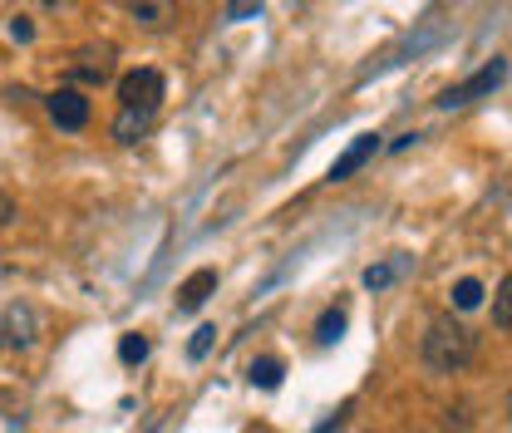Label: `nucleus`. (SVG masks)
<instances>
[{
    "mask_svg": "<svg viewBox=\"0 0 512 433\" xmlns=\"http://www.w3.org/2000/svg\"><path fill=\"white\" fill-rule=\"evenodd\" d=\"M128 10L138 25H163V15H168V5H128Z\"/></svg>",
    "mask_w": 512,
    "mask_h": 433,
    "instance_id": "nucleus-17",
    "label": "nucleus"
},
{
    "mask_svg": "<svg viewBox=\"0 0 512 433\" xmlns=\"http://www.w3.org/2000/svg\"><path fill=\"white\" fill-rule=\"evenodd\" d=\"M419 355H424V365H429V370L453 374V370H463V365L478 355V335H473L463 320H453V315H434V320H429V330H424Z\"/></svg>",
    "mask_w": 512,
    "mask_h": 433,
    "instance_id": "nucleus-1",
    "label": "nucleus"
},
{
    "mask_svg": "<svg viewBox=\"0 0 512 433\" xmlns=\"http://www.w3.org/2000/svg\"><path fill=\"white\" fill-rule=\"evenodd\" d=\"M10 217H15V197H10V192H5V187H0V227H5V222H10Z\"/></svg>",
    "mask_w": 512,
    "mask_h": 433,
    "instance_id": "nucleus-19",
    "label": "nucleus"
},
{
    "mask_svg": "<svg viewBox=\"0 0 512 433\" xmlns=\"http://www.w3.org/2000/svg\"><path fill=\"white\" fill-rule=\"evenodd\" d=\"M508 419H512V394H508Z\"/></svg>",
    "mask_w": 512,
    "mask_h": 433,
    "instance_id": "nucleus-22",
    "label": "nucleus"
},
{
    "mask_svg": "<svg viewBox=\"0 0 512 433\" xmlns=\"http://www.w3.org/2000/svg\"><path fill=\"white\" fill-rule=\"evenodd\" d=\"M493 325H498V330H512V271L503 276V286L493 291Z\"/></svg>",
    "mask_w": 512,
    "mask_h": 433,
    "instance_id": "nucleus-12",
    "label": "nucleus"
},
{
    "mask_svg": "<svg viewBox=\"0 0 512 433\" xmlns=\"http://www.w3.org/2000/svg\"><path fill=\"white\" fill-rule=\"evenodd\" d=\"M212 291H217V271H212V266L192 271L188 281L178 286V310H183V315H192V310H202V306H207V296H212Z\"/></svg>",
    "mask_w": 512,
    "mask_h": 433,
    "instance_id": "nucleus-8",
    "label": "nucleus"
},
{
    "mask_svg": "<svg viewBox=\"0 0 512 433\" xmlns=\"http://www.w3.org/2000/svg\"><path fill=\"white\" fill-rule=\"evenodd\" d=\"M345 320H350V310L345 306H330L325 315H320V325H316V340L320 345H335L340 335H345Z\"/></svg>",
    "mask_w": 512,
    "mask_h": 433,
    "instance_id": "nucleus-11",
    "label": "nucleus"
},
{
    "mask_svg": "<svg viewBox=\"0 0 512 433\" xmlns=\"http://www.w3.org/2000/svg\"><path fill=\"white\" fill-rule=\"evenodd\" d=\"M163 94H168V79L158 69H133L119 79V109H133V114H158Z\"/></svg>",
    "mask_w": 512,
    "mask_h": 433,
    "instance_id": "nucleus-2",
    "label": "nucleus"
},
{
    "mask_svg": "<svg viewBox=\"0 0 512 433\" xmlns=\"http://www.w3.org/2000/svg\"><path fill=\"white\" fill-rule=\"evenodd\" d=\"M404 271H409V256L380 261V266H370V271H365V286H370V291H384V286H389L394 276H404Z\"/></svg>",
    "mask_w": 512,
    "mask_h": 433,
    "instance_id": "nucleus-10",
    "label": "nucleus"
},
{
    "mask_svg": "<svg viewBox=\"0 0 512 433\" xmlns=\"http://www.w3.org/2000/svg\"><path fill=\"white\" fill-rule=\"evenodd\" d=\"M45 109H50V119L64 128V133H79V128L89 124V99H84V89H55L50 99H45Z\"/></svg>",
    "mask_w": 512,
    "mask_h": 433,
    "instance_id": "nucleus-5",
    "label": "nucleus"
},
{
    "mask_svg": "<svg viewBox=\"0 0 512 433\" xmlns=\"http://www.w3.org/2000/svg\"><path fill=\"white\" fill-rule=\"evenodd\" d=\"M281 374H286V365H281L276 355L252 360V384H261V389H276V384H281Z\"/></svg>",
    "mask_w": 512,
    "mask_h": 433,
    "instance_id": "nucleus-13",
    "label": "nucleus"
},
{
    "mask_svg": "<svg viewBox=\"0 0 512 433\" xmlns=\"http://www.w3.org/2000/svg\"><path fill=\"white\" fill-rule=\"evenodd\" d=\"M69 79H79V84H104V79H114V45H84V50H74Z\"/></svg>",
    "mask_w": 512,
    "mask_h": 433,
    "instance_id": "nucleus-4",
    "label": "nucleus"
},
{
    "mask_svg": "<svg viewBox=\"0 0 512 433\" xmlns=\"http://www.w3.org/2000/svg\"><path fill=\"white\" fill-rule=\"evenodd\" d=\"M35 330H40V315H35V306H10V310H5V320H0L5 345H35Z\"/></svg>",
    "mask_w": 512,
    "mask_h": 433,
    "instance_id": "nucleus-7",
    "label": "nucleus"
},
{
    "mask_svg": "<svg viewBox=\"0 0 512 433\" xmlns=\"http://www.w3.org/2000/svg\"><path fill=\"white\" fill-rule=\"evenodd\" d=\"M375 153H380V133H360V138H355V143H350V148L335 158V168H330V183H345V178H355V173H360V168H365Z\"/></svg>",
    "mask_w": 512,
    "mask_h": 433,
    "instance_id": "nucleus-6",
    "label": "nucleus"
},
{
    "mask_svg": "<svg viewBox=\"0 0 512 433\" xmlns=\"http://www.w3.org/2000/svg\"><path fill=\"white\" fill-rule=\"evenodd\" d=\"M10 35H15V40H30V35H35L30 15H15V20H10Z\"/></svg>",
    "mask_w": 512,
    "mask_h": 433,
    "instance_id": "nucleus-18",
    "label": "nucleus"
},
{
    "mask_svg": "<svg viewBox=\"0 0 512 433\" xmlns=\"http://www.w3.org/2000/svg\"><path fill=\"white\" fill-rule=\"evenodd\" d=\"M508 79V60H493L483 64L473 79H463V84H453V89H444L439 94V109H463V104H473V99H483V94H493L498 84Z\"/></svg>",
    "mask_w": 512,
    "mask_h": 433,
    "instance_id": "nucleus-3",
    "label": "nucleus"
},
{
    "mask_svg": "<svg viewBox=\"0 0 512 433\" xmlns=\"http://www.w3.org/2000/svg\"><path fill=\"white\" fill-rule=\"evenodd\" d=\"M217 345V325H197L188 340V360H207V350Z\"/></svg>",
    "mask_w": 512,
    "mask_h": 433,
    "instance_id": "nucleus-15",
    "label": "nucleus"
},
{
    "mask_svg": "<svg viewBox=\"0 0 512 433\" xmlns=\"http://www.w3.org/2000/svg\"><path fill=\"white\" fill-rule=\"evenodd\" d=\"M0 355H5V335H0Z\"/></svg>",
    "mask_w": 512,
    "mask_h": 433,
    "instance_id": "nucleus-21",
    "label": "nucleus"
},
{
    "mask_svg": "<svg viewBox=\"0 0 512 433\" xmlns=\"http://www.w3.org/2000/svg\"><path fill=\"white\" fill-rule=\"evenodd\" d=\"M478 306H483V281L463 276V281L453 286V310H478Z\"/></svg>",
    "mask_w": 512,
    "mask_h": 433,
    "instance_id": "nucleus-14",
    "label": "nucleus"
},
{
    "mask_svg": "<svg viewBox=\"0 0 512 433\" xmlns=\"http://www.w3.org/2000/svg\"><path fill=\"white\" fill-rule=\"evenodd\" d=\"M119 360H124V365H143V360H148V340H143V335H124V340H119Z\"/></svg>",
    "mask_w": 512,
    "mask_h": 433,
    "instance_id": "nucleus-16",
    "label": "nucleus"
},
{
    "mask_svg": "<svg viewBox=\"0 0 512 433\" xmlns=\"http://www.w3.org/2000/svg\"><path fill=\"white\" fill-rule=\"evenodd\" d=\"M148 128H153V114H133V109H119V119H114V138H119V143H138Z\"/></svg>",
    "mask_w": 512,
    "mask_h": 433,
    "instance_id": "nucleus-9",
    "label": "nucleus"
},
{
    "mask_svg": "<svg viewBox=\"0 0 512 433\" xmlns=\"http://www.w3.org/2000/svg\"><path fill=\"white\" fill-rule=\"evenodd\" d=\"M232 20H247V15H261V5H227Z\"/></svg>",
    "mask_w": 512,
    "mask_h": 433,
    "instance_id": "nucleus-20",
    "label": "nucleus"
}]
</instances>
